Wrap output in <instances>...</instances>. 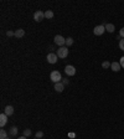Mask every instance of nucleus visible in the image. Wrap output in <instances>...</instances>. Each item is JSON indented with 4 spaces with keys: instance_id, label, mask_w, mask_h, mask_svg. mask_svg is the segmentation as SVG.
<instances>
[{
    "instance_id": "1",
    "label": "nucleus",
    "mask_w": 124,
    "mask_h": 139,
    "mask_svg": "<svg viewBox=\"0 0 124 139\" xmlns=\"http://www.w3.org/2000/svg\"><path fill=\"white\" fill-rule=\"evenodd\" d=\"M67 56H68V48H67V46L58 47V50H57V57L58 58H66Z\"/></svg>"
},
{
    "instance_id": "2",
    "label": "nucleus",
    "mask_w": 124,
    "mask_h": 139,
    "mask_svg": "<svg viewBox=\"0 0 124 139\" xmlns=\"http://www.w3.org/2000/svg\"><path fill=\"white\" fill-rule=\"evenodd\" d=\"M50 78H51V81L55 82V83H58V82H61V80H62L61 73H60L58 71H52V72H51Z\"/></svg>"
},
{
    "instance_id": "3",
    "label": "nucleus",
    "mask_w": 124,
    "mask_h": 139,
    "mask_svg": "<svg viewBox=\"0 0 124 139\" xmlns=\"http://www.w3.org/2000/svg\"><path fill=\"white\" fill-rule=\"evenodd\" d=\"M53 40H55V43L57 46H60V47H63L66 45V38L63 37V36H61V35H56Z\"/></svg>"
},
{
    "instance_id": "4",
    "label": "nucleus",
    "mask_w": 124,
    "mask_h": 139,
    "mask_svg": "<svg viewBox=\"0 0 124 139\" xmlns=\"http://www.w3.org/2000/svg\"><path fill=\"white\" fill-rule=\"evenodd\" d=\"M43 19H45V13L41 11V10H37V11L33 14V20H35V21H37V23L42 21Z\"/></svg>"
},
{
    "instance_id": "5",
    "label": "nucleus",
    "mask_w": 124,
    "mask_h": 139,
    "mask_svg": "<svg viewBox=\"0 0 124 139\" xmlns=\"http://www.w3.org/2000/svg\"><path fill=\"white\" fill-rule=\"evenodd\" d=\"M105 31V26L104 25H98V26H95L94 30H93V32H94L95 36H100V35H103Z\"/></svg>"
},
{
    "instance_id": "6",
    "label": "nucleus",
    "mask_w": 124,
    "mask_h": 139,
    "mask_svg": "<svg viewBox=\"0 0 124 139\" xmlns=\"http://www.w3.org/2000/svg\"><path fill=\"white\" fill-rule=\"evenodd\" d=\"M65 72H66L67 76H75L76 75V68L73 67L72 65H67L65 67Z\"/></svg>"
},
{
    "instance_id": "7",
    "label": "nucleus",
    "mask_w": 124,
    "mask_h": 139,
    "mask_svg": "<svg viewBox=\"0 0 124 139\" xmlns=\"http://www.w3.org/2000/svg\"><path fill=\"white\" fill-rule=\"evenodd\" d=\"M46 58H47V62L48 63H52V65H53V63H56V62H57V53H53V52H51V53H48V55H47V57H46Z\"/></svg>"
},
{
    "instance_id": "8",
    "label": "nucleus",
    "mask_w": 124,
    "mask_h": 139,
    "mask_svg": "<svg viewBox=\"0 0 124 139\" xmlns=\"http://www.w3.org/2000/svg\"><path fill=\"white\" fill-rule=\"evenodd\" d=\"M110 68H112V71H114V72H118L120 71V68H122V66H120V63L119 62H112V65H110Z\"/></svg>"
},
{
    "instance_id": "9",
    "label": "nucleus",
    "mask_w": 124,
    "mask_h": 139,
    "mask_svg": "<svg viewBox=\"0 0 124 139\" xmlns=\"http://www.w3.org/2000/svg\"><path fill=\"white\" fill-rule=\"evenodd\" d=\"M5 114L8 115V117H9V115H11V114H14V107H13V105H6V107H5Z\"/></svg>"
},
{
    "instance_id": "10",
    "label": "nucleus",
    "mask_w": 124,
    "mask_h": 139,
    "mask_svg": "<svg viewBox=\"0 0 124 139\" xmlns=\"http://www.w3.org/2000/svg\"><path fill=\"white\" fill-rule=\"evenodd\" d=\"M6 122H8V115L5 114V113L0 114V125H1V127H4V125L6 124Z\"/></svg>"
},
{
    "instance_id": "11",
    "label": "nucleus",
    "mask_w": 124,
    "mask_h": 139,
    "mask_svg": "<svg viewBox=\"0 0 124 139\" xmlns=\"http://www.w3.org/2000/svg\"><path fill=\"white\" fill-rule=\"evenodd\" d=\"M55 90L57 92H62L65 90V85L62 82H58V83H55Z\"/></svg>"
},
{
    "instance_id": "12",
    "label": "nucleus",
    "mask_w": 124,
    "mask_h": 139,
    "mask_svg": "<svg viewBox=\"0 0 124 139\" xmlns=\"http://www.w3.org/2000/svg\"><path fill=\"white\" fill-rule=\"evenodd\" d=\"M24 35H25V30L24 29H18L16 31H15V36H16L18 38L24 37Z\"/></svg>"
},
{
    "instance_id": "13",
    "label": "nucleus",
    "mask_w": 124,
    "mask_h": 139,
    "mask_svg": "<svg viewBox=\"0 0 124 139\" xmlns=\"http://www.w3.org/2000/svg\"><path fill=\"white\" fill-rule=\"evenodd\" d=\"M104 26H105V30H107L108 32H114L115 27H114V25L113 24H105Z\"/></svg>"
},
{
    "instance_id": "14",
    "label": "nucleus",
    "mask_w": 124,
    "mask_h": 139,
    "mask_svg": "<svg viewBox=\"0 0 124 139\" xmlns=\"http://www.w3.org/2000/svg\"><path fill=\"white\" fill-rule=\"evenodd\" d=\"M45 18H46V19H52V18H53V11H52V10H47V11H45Z\"/></svg>"
},
{
    "instance_id": "15",
    "label": "nucleus",
    "mask_w": 124,
    "mask_h": 139,
    "mask_svg": "<svg viewBox=\"0 0 124 139\" xmlns=\"http://www.w3.org/2000/svg\"><path fill=\"white\" fill-rule=\"evenodd\" d=\"M0 139H8V133L4 129L0 130Z\"/></svg>"
},
{
    "instance_id": "16",
    "label": "nucleus",
    "mask_w": 124,
    "mask_h": 139,
    "mask_svg": "<svg viewBox=\"0 0 124 139\" xmlns=\"http://www.w3.org/2000/svg\"><path fill=\"white\" fill-rule=\"evenodd\" d=\"M73 45V38L72 37H67L66 38V46L68 47V46H72Z\"/></svg>"
},
{
    "instance_id": "17",
    "label": "nucleus",
    "mask_w": 124,
    "mask_h": 139,
    "mask_svg": "<svg viewBox=\"0 0 124 139\" xmlns=\"http://www.w3.org/2000/svg\"><path fill=\"white\" fill-rule=\"evenodd\" d=\"M10 134L11 135L18 134V128H16V127H11V128H10Z\"/></svg>"
},
{
    "instance_id": "18",
    "label": "nucleus",
    "mask_w": 124,
    "mask_h": 139,
    "mask_svg": "<svg viewBox=\"0 0 124 139\" xmlns=\"http://www.w3.org/2000/svg\"><path fill=\"white\" fill-rule=\"evenodd\" d=\"M110 65H112V63H109L108 61H105V62L102 63V67H103V68H108V67H110Z\"/></svg>"
},
{
    "instance_id": "19",
    "label": "nucleus",
    "mask_w": 124,
    "mask_h": 139,
    "mask_svg": "<svg viewBox=\"0 0 124 139\" xmlns=\"http://www.w3.org/2000/svg\"><path fill=\"white\" fill-rule=\"evenodd\" d=\"M119 48L122 50V51H124V38H122L119 41Z\"/></svg>"
},
{
    "instance_id": "20",
    "label": "nucleus",
    "mask_w": 124,
    "mask_h": 139,
    "mask_svg": "<svg viewBox=\"0 0 124 139\" xmlns=\"http://www.w3.org/2000/svg\"><path fill=\"white\" fill-rule=\"evenodd\" d=\"M24 135H25V137H29V135H31V129H25L24 130Z\"/></svg>"
},
{
    "instance_id": "21",
    "label": "nucleus",
    "mask_w": 124,
    "mask_h": 139,
    "mask_svg": "<svg viewBox=\"0 0 124 139\" xmlns=\"http://www.w3.org/2000/svg\"><path fill=\"white\" fill-rule=\"evenodd\" d=\"M42 137H43V132H41V130H38L37 133H36V138H38V139H40V138H42Z\"/></svg>"
},
{
    "instance_id": "22",
    "label": "nucleus",
    "mask_w": 124,
    "mask_h": 139,
    "mask_svg": "<svg viewBox=\"0 0 124 139\" xmlns=\"http://www.w3.org/2000/svg\"><path fill=\"white\" fill-rule=\"evenodd\" d=\"M6 36H9V37L15 36V31H6Z\"/></svg>"
},
{
    "instance_id": "23",
    "label": "nucleus",
    "mask_w": 124,
    "mask_h": 139,
    "mask_svg": "<svg viewBox=\"0 0 124 139\" xmlns=\"http://www.w3.org/2000/svg\"><path fill=\"white\" fill-rule=\"evenodd\" d=\"M119 35H120V37H122V38H124V27H122V29H120Z\"/></svg>"
},
{
    "instance_id": "24",
    "label": "nucleus",
    "mask_w": 124,
    "mask_h": 139,
    "mask_svg": "<svg viewBox=\"0 0 124 139\" xmlns=\"http://www.w3.org/2000/svg\"><path fill=\"white\" fill-rule=\"evenodd\" d=\"M119 63H120V66L124 68V56L123 57H120V60H119Z\"/></svg>"
},
{
    "instance_id": "25",
    "label": "nucleus",
    "mask_w": 124,
    "mask_h": 139,
    "mask_svg": "<svg viewBox=\"0 0 124 139\" xmlns=\"http://www.w3.org/2000/svg\"><path fill=\"white\" fill-rule=\"evenodd\" d=\"M62 80H63V78H62ZM62 83H63L65 86H66V85H68V80H67V78H65V80L62 81Z\"/></svg>"
},
{
    "instance_id": "26",
    "label": "nucleus",
    "mask_w": 124,
    "mask_h": 139,
    "mask_svg": "<svg viewBox=\"0 0 124 139\" xmlns=\"http://www.w3.org/2000/svg\"><path fill=\"white\" fill-rule=\"evenodd\" d=\"M18 139H26V137H25V135H22V137H19Z\"/></svg>"
},
{
    "instance_id": "27",
    "label": "nucleus",
    "mask_w": 124,
    "mask_h": 139,
    "mask_svg": "<svg viewBox=\"0 0 124 139\" xmlns=\"http://www.w3.org/2000/svg\"><path fill=\"white\" fill-rule=\"evenodd\" d=\"M36 139H38V138H36Z\"/></svg>"
}]
</instances>
